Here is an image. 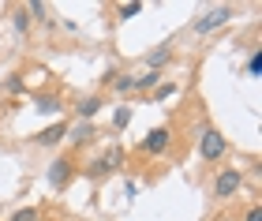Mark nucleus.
<instances>
[{
	"mask_svg": "<svg viewBox=\"0 0 262 221\" xmlns=\"http://www.w3.org/2000/svg\"><path fill=\"white\" fill-rule=\"evenodd\" d=\"M120 161H124V154H120V150H109V154L101 158V169L109 172V169H116V165H120Z\"/></svg>",
	"mask_w": 262,
	"mask_h": 221,
	"instance_id": "nucleus-9",
	"label": "nucleus"
},
{
	"mask_svg": "<svg viewBox=\"0 0 262 221\" xmlns=\"http://www.w3.org/2000/svg\"><path fill=\"white\" fill-rule=\"evenodd\" d=\"M127 120H131V113H127V109H120V113L113 116V127H127Z\"/></svg>",
	"mask_w": 262,
	"mask_h": 221,
	"instance_id": "nucleus-17",
	"label": "nucleus"
},
{
	"mask_svg": "<svg viewBox=\"0 0 262 221\" xmlns=\"http://www.w3.org/2000/svg\"><path fill=\"white\" fill-rule=\"evenodd\" d=\"M8 90H11V94H19V90H23V79L11 75V79H8Z\"/></svg>",
	"mask_w": 262,
	"mask_h": 221,
	"instance_id": "nucleus-18",
	"label": "nucleus"
},
{
	"mask_svg": "<svg viewBox=\"0 0 262 221\" xmlns=\"http://www.w3.org/2000/svg\"><path fill=\"white\" fill-rule=\"evenodd\" d=\"M262 72V53H255L251 60H247V75H258Z\"/></svg>",
	"mask_w": 262,
	"mask_h": 221,
	"instance_id": "nucleus-15",
	"label": "nucleus"
},
{
	"mask_svg": "<svg viewBox=\"0 0 262 221\" xmlns=\"http://www.w3.org/2000/svg\"><path fill=\"white\" fill-rule=\"evenodd\" d=\"M139 11H142V4H120V8H116V15H120V19H131V15H139Z\"/></svg>",
	"mask_w": 262,
	"mask_h": 221,
	"instance_id": "nucleus-12",
	"label": "nucleus"
},
{
	"mask_svg": "<svg viewBox=\"0 0 262 221\" xmlns=\"http://www.w3.org/2000/svg\"><path fill=\"white\" fill-rule=\"evenodd\" d=\"M68 176H71V161L68 158H56L49 165V184H53V188H60V184H68Z\"/></svg>",
	"mask_w": 262,
	"mask_h": 221,
	"instance_id": "nucleus-4",
	"label": "nucleus"
},
{
	"mask_svg": "<svg viewBox=\"0 0 262 221\" xmlns=\"http://www.w3.org/2000/svg\"><path fill=\"white\" fill-rule=\"evenodd\" d=\"M135 86H139V90H150V86H158V72H146V75H139V79H135Z\"/></svg>",
	"mask_w": 262,
	"mask_h": 221,
	"instance_id": "nucleus-11",
	"label": "nucleus"
},
{
	"mask_svg": "<svg viewBox=\"0 0 262 221\" xmlns=\"http://www.w3.org/2000/svg\"><path fill=\"white\" fill-rule=\"evenodd\" d=\"M68 139L71 143H86V139H94V127H90V120H82L75 131H68Z\"/></svg>",
	"mask_w": 262,
	"mask_h": 221,
	"instance_id": "nucleus-8",
	"label": "nucleus"
},
{
	"mask_svg": "<svg viewBox=\"0 0 262 221\" xmlns=\"http://www.w3.org/2000/svg\"><path fill=\"white\" fill-rule=\"evenodd\" d=\"M199 150H202V158H206V161H217V158L225 154V139H221V131L206 127V131H202V143H199Z\"/></svg>",
	"mask_w": 262,
	"mask_h": 221,
	"instance_id": "nucleus-1",
	"label": "nucleus"
},
{
	"mask_svg": "<svg viewBox=\"0 0 262 221\" xmlns=\"http://www.w3.org/2000/svg\"><path fill=\"white\" fill-rule=\"evenodd\" d=\"M15 30H19V34L30 30V15H27V11H19V15H15Z\"/></svg>",
	"mask_w": 262,
	"mask_h": 221,
	"instance_id": "nucleus-14",
	"label": "nucleus"
},
{
	"mask_svg": "<svg viewBox=\"0 0 262 221\" xmlns=\"http://www.w3.org/2000/svg\"><path fill=\"white\" fill-rule=\"evenodd\" d=\"M38 109H41V113H60V101H56V98H41Z\"/></svg>",
	"mask_w": 262,
	"mask_h": 221,
	"instance_id": "nucleus-13",
	"label": "nucleus"
},
{
	"mask_svg": "<svg viewBox=\"0 0 262 221\" xmlns=\"http://www.w3.org/2000/svg\"><path fill=\"white\" fill-rule=\"evenodd\" d=\"M64 135H68V124H60V120H56L53 127H45V131L38 135V143H41V146H53V143H60Z\"/></svg>",
	"mask_w": 262,
	"mask_h": 221,
	"instance_id": "nucleus-6",
	"label": "nucleus"
},
{
	"mask_svg": "<svg viewBox=\"0 0 262 221\" xmlns=\"http://www.w3.org/2000/svg\"><path fill=\"white\" fill-rule=\"evenodd\" d=\"M229 19H232V8H229V4H225V8H213V11H206V15L195 23V30L206 34V30H213V27H221V23H229Z\"/></svg>",
	"mask_w": 262,
	"mask_h": 221,
	"instance_id": "nucleus-3",
	"label": "nucleus"
},
{
	"mask_svg": "<svg viewBox=\"0 0 262 221\" xmlns=\"http://www.w3.org/2000/svg\"><path fill=\"white\" fill-rule=\"evenodd\" d=\"M113 83H116V90H131V86H135V79L124 75V79H113Z\"/></svg>",
	"mask_w": 262,
	"mask_h": 221,
	"instance_id": "nucleus-19",
	"label": "nucleus"
},
{
	"mask_svg": "<svg viewBox=\"0 0 262 221\" xmlns=\"http://www.w3.org/2000/svg\"><path fill=\"white\" fill-rule=\"evenodd\" d=\"M98 109H101V98H82L79 101V116H82V120H90Z\"/></svg>",
	"mask_w": 262,
	"mask_h": 221,
	"instance_id": "nucleus-7",
	"label": "nucleus"
},
{
	"mask_svg": "<svg viewBox=\"0 0 262 221\" xmlns=\"http://www.w3.org/2000/svg\"><path fill=\"white\" fill-rule=\"evenodd\" d=\"M240 184H244L240 172H236V169H225L221 176H217V188H213V191H217V199H232V195L240 191Z\"/></svg>",
	"mask_w": 262,
	"mask_h": 221,
	"instance_id": "nucleus-2",
	"label": "nucleus"
},
{
	"mask_svg": "<svg viewBox=\"0 0 262 221\" xmlns=\"http://www.w3.org/2000/svg\"><path fill=\"white\" fill-rule=\"evenodd\" d=\"M11 221H38V210H34V206H27V210H19Z\"/></svg>",
	"mask_w": 262,
	"mask_h": 221,
	"instance_id": "nucleus-16",
	"label": "nucleus"
},
{
	"mask_svg": "<svg viewBox=\"0 0 262 221\" xmlns=\"http://www.w3.org/2000/svg\"><path fill=\"white\" fill-rule=\"evenodd\" d=\"M169 94H176V86H172V83H165V86H158V98H169Z\"/></svg>",
	"mask_w": 262,
	"mask_h": 221,
	"instance_id": "nucleus-20",
	"label": "nucleus"
},
{
	"mask_svg": "<svg viewBox=\"0 0 262 221\" xmlns=\"http://www.w3.org/2000/svg\"><path fill=\"white\" fill-rule=\"evenodd\" d=\"M165 146H169V131H165V127H154V131L146 135V143H142L146 154H161Z\"/></svg>",
	"mask_w": 262,
	"mask_h": 221,
	"instance_id": "nucleus-5",
	"label": "nucleus"
},
{
	"mask_svg": "<svg viewBox=\"0 0 262 221\" xmlns=\"http://www.w3.org/2000/svg\"><path fill=\"white\" fill-rule=\"evenodd\" d=\"M247 221H262V210H251V214H247Z\"/></svg>",
	"mask_w": 262,
	"mask_h": 221,
	"instance_id": "nucleus-21",
	"label": "nucleus"
},
{
	"mask_svg": "<svg viewBox=\"0 0 262 221\" xmlns=\"http://www.w3.org/2000/svg\"><path fill=\"white\" fill-rule=\"evenodd\" d=\"M165 60H169V45H161V49H154V53H150V72H154L158 64H165Z\"/></svg>",
	"mask_w": 262,
	"mask_h": 221,
	"instance_id": "nucleus-10",
	"label": "nucleus"
}]
</instances>
